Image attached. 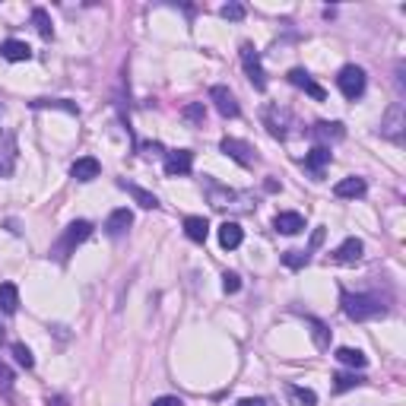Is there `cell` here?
<instances>
[{
    "label": "cell",
    "instance_id": "836d02e7",
    "mask_svg": "<svg viewBox=\"0 0 406 406\" xmlns=\"http://www.w3.org/2000/svg\"><path fill=\"white\" fill-rule=\"evenodd\" d=\"M219 16H222V19H232V23H238V19H245V7H241V3H226V7L219 10Z\"/></svg>",
    "mask_w": 406,
    "mask_h": 406
},
{
    "label": "cell",
    "instance_id": "d6986e66",
    "mask_svg": "<svg viewBox=\"0 0 406 406\" xmlns=\"http://www.w3.org/2000/svg\"><path fill=\"white\" fill-rule=\"evenodd\" d=\"M330 156H333L330 146H315V150L305 156V168H308L315 178H321V175H324V166L330 162Z\"/></svg>",
    "mask_w": 406,
    "mask_h": 406
},
{
    "label": "cell",
    "instance_id": "8fae6325",
    "mask_svg": "<svg viewBox=\"0 0 406 406\" xmlns=\"http://www.w3.org/2000/svg\"><path fill=\"white\" fill-rule=\"evenodd\" d=\"M191 168H194V152L191 150H172L166 156V175H191Z\"/></svg>",
    "mask_w": 406,
    "mask_h": 406
},
{
    "label": "cell",
    "instance_id": "5bb4252c",
    "mask_svg": "<svg viewBox=\"0 0 406 406\" xmlns=\"http://www.w3.org/2000/svg\"><path fill=\"white\" fill-rule=\"evenodd\" d=\"M0 58L10 60V64H23V60L32 58V48L26 45V42H19V38H7V42L0 45Z\"/></svg>",
    "mask_w": 406,
    "mask_h": 406
},
{
    "label": "cell",
    "instance_id": "60d3db41",
    "mask_svg": "<svg viewBox=\"0 0 406 406\" xmlns=\"http://www.w3.org/2000/svg\"><path fill=\"white\" fill-rule=\"evenodd\" d=\"M3 333H7V327H3V321H0V339H3Z\"/></svg>",
    "mask_w": 406,
    "mask_h": 406
},
{
    "label": "cell",
    "instance_id": "9a60e30c",
    "mask_svg": "<svg viewBox=\"0 0 406 406\" xmlns=\"http://www.w3.org/2000/svg\"><path fill=\"white\" fill-rule=\"evenodd\" d=\"M362 254H365V245H362L359 238H346L337 251H333L330 257H333L337 263H359V261H362Z\"/></svg>",
    "mask_w": 406,
    "mask_h": 406
},
{
    "label": "cell",
    "instance_id": "8992f818",
    "mask_svg": "<svg viewBox=\"0 0 406 406\" xmlns=\"http://www.w3.org/2000/svg\"><path fill=\"white\" fill-rule=\"evenodd\" d=\"M16 159H19L16 134L13 130H0V178H10L16 172Z\"/></svg>",
    "mask_w": 406,
    "mask_h": 406
},
{
    "label": "cell",
    "instance_id": "9c48e42d",
    "mask_svg": "<svg viewBox=\"0 0 406 406\" xmlns=\"http://www.w3.org/2000/svg\"><path fill=\"white\" fill-rule=\"evenodd\" d=\"M210 102L216 105V112L222 114V118H238V114H241V108H238V102H235V96H232V89H229V86H213V89H210Z\"/></svg>",
    "mask_w": 406,
    "mask_h": 406
},
{
    "label": "cell",
    "instance_id": "44dd1931",
    "mask_svg": "<svg viewBox=\"0 0 406 406\" xmlns=\"http://www.w3.org/2000/svg\"><path fill=\"white\" fill-rule=\"evenodd\" d=\"M184 235H188L191 241H197V245H203L206 235H210V222L203 216H188L184 219Z\"/></svg>",
    "mask_w": 406,
    "mask_h": 406
},
{
    "label": "cell",
    "instance_id": "d4e9b609",
    "mask_svg": "<svg viewBox=\"0 0 406 406\" xmlns=\"http://www.w3.org/2000/svg\"><path fill=\"white\" fill-rule=\"evenodd\" d=\"M286 394H289V403H292V406H317V394H315V391H308V387L289 384Z\"/></svg>",
    "mask_w": 406,
    "mask_h": 406
},
{
    "label": "cell",
    "instance_id": "f546056e",
    "mask_svg": "<svg viewBox=\"0 0 406 406\" xmlns=\"http://www.w3.org/2000/svg\"><path fill=\"white\" fill-rule=\"evenodd\" d=\"M308 261H311L308 251H286L283 254V263H286L289 270H301V267H308Z\"/></svg>",
    "mask_w": 406,
    "mask_h": 406
},
{
    "label": "cell",
    "instance_id": "4fadbf2b",
    "mask_svg": "<svg viewBox=\"0 0 406 406\" xmlns=\"http://www.w3.org/2000/svg\"><path fill=\"white\" fill-rule=\"evenodd\" d=\"M130 226H134V213L121 206V210H114L112 216L105 219V235L108 238H121V235H127Z\"/></svg>",
    "mask_w": 406,
    "mask_h": 406
},
{
    "label": "cell",
    "instance_id": "7402d4cb",
    "mask_svg": "<svg viewBox=\"0 0 406 406\" xmlns=\"http://www.w3.org/2000/svg\"><path fill=\"white\" fill-rule=\"evenodd\" d=\"M0 311L3 315H16L19 311V289L13 283H0Z\"/></svg>",
    "mask_w": 406,
    "mask_h": 406
},
{
    "label": "cell",
    "instance_id": "4dcf8cb0",
    "mask_svg": "<svg viewBox=\"0 0 406 406\" xmlns=\"http://www.w3.org/2000/svg\"><path fill=\"white\" fill-rule=\"evenodd\" d=\"M181 114L188 121H194V124H203V121H206V105H203V102H191V105L181 108Z\"/></svg>",
    "mask_w": 406,
    "mask_h": 406
},
{
    "label": "cell",
    "instance_id": "e0dca14e",
    "mask_svg": "<svg viewBox=\"0 0 406 406\" xmlns=\"http://www.w3.org/2000/svg\"><path fill=\"white\" fill-rule=\"evenodd\" d=\"M98 172H102V166L92 156L76 159L73 166H70V178H76V181H92V178H98Z\"/></svg>",
    "mask_w": 406,
    "mask_h": 406
},
{
    "label": "cell",
    "instance_id": "2e32d148",
    "mask_svg": "<svg viewBox=\"0 0 406 406\" xmlns=\"http://www.w3.org/2000/svg\"><path fill=\"white\" fill-rule=\"evenodd\" d=\"M273 229L283 235H299V232H305V216L301 213H276Z\"/></svg>",
    "mask_w": 406,
    "mask_h": 406
},
{
    "label": "cell",
    "instance_id": "603a6c76",
    "mask_svg": "<svg viewBox=\"0 0 406 406\" xmlns=\"http://www.w3.org/2000/svg\"><path fill=\"white\" fill-rule=\"evenodd\" d=\"M121 188L127 191V194L134 197V200L140 203V206H143V210H156V206H159L156 194H152V191H143V188H140V184H130V181H121Z\"/></svg>",
    "mask_w": 406,
    "mask_h": 406
},
{
    "label": "cell",
    "instance_id": "ffe728a7",
    "mask_svg": "<svg viewBox=\"0 0 406 406\" xmlns=\"http://www.w3.org/2000/svg\"><path fill=\"white\" fill-rule=\"evenodd\" d=\"M241 241H245V232H241L238 222H222V226H219V245L226 251H235Z\"/></svg>",
    "mask_w": 406,
    "mask_h": 406
},
{
    "label": "cell",
    "instance_id": "83f0119b",
    "mask_svg": "<svg viewBox=\"0 0 406 406\" xmlns=\"http://www.w3.org/2000/svg\"><path fill=\"white\" fill-rule=\"evenodd\" d=\"M359 384H365V375H355V371H337V375H333V387H337L339 394L353 391Z\"/></svg>",
    "mask_w": 406,
    "mask_h": 406
},
{
    "label": "cell",
    "instance_id": "5b68a950",
    "mask_svg": "<svg viewBox=\"0 0 406 406\" xmlns=\"http://www.w3.org/2000/svg\"><path fill=\"white\" fill-rule=\"evenodd\" d=\"M403 127H406L403 102H394V105L387 108V114L381 118V136H387L394 143H403Z\"/></svg>",
    "mask_w": 406,
    "mask_h": 406
},
{
    "label": "cell",
    "instance_id": "3957f363",
    "mask_svg": "<svg viewBox=\"0 0 406 406\" xmlns=\"http://www.w3.org/2000/svg\"><path fill=\"white\" fill-rule=\"evenodd\" d=\"M337 86H339V92H343L349 102L362 98V92H365V70L355 67V64H346V67L339 70V76H337Z\"/></svg>",
    "mask_w": 406,
    "mask_h": 406
},
{
    "label": "cell",
    "instance_id": "ac0fdd59",
    "mask_svg": "<svg viewBox=\"0 0 406 406\" xmlns=\"http://www.w3.org/2000/svg\"><path fill=\"white\" fill-rule=\"evenodd\" d=\"M365 191H369V188H365V178H355V175H353V178L339 181L337 188H333V194H337L339 200H355V197H365Z\"/></svg>",
    "mask_w": 406,
    "mask_h": 406
},
{
    "label": "cell",
    "instance_id": "74e56055",
    "mask_svg": "<svg viewBox=\"0 0 406 406\" xmlns=\"http://www.w3.org/2000/svg\"><path fill=\"white\" fill-rule=\"evenodd\" d=\"M321 245H324V229H315V235H311V245H308V254L315 248H321Z\"/></svg>",
    "mask_w": 406,
    "mask_h": 406
},
{
    "label": "cell",
    "instance_id": "f1b7e54d",
    "mask_svg": "<svg viewBox=\"0 0 406 406\" xmlns=\"http://www.w3.org/2000/svg\"><path fill=\"white\" fill-rule=\"evenodd\" d=\"M32 26L38 29V35H42V38H54V26H51V16H48V10H42V7L32 10Z\"/></svg>",
    "mask_w": 406,
    "mask_h": 406
},
{
    "label": "cell",
    "instance_id": "cb8c5ba5",
    "mask_svg": "<svg viewBox=\"0 0 406 406\" xmlns=\"http://www.w3.org/2000/svg\"><path fill=\"white\" fill-rule=\"evenodd\" d=\"M337 359L343 362V365H349V369H365V365H369V355L362 353V349H353V346H339Z\"/></svg>",
    "mask_w": 406,
    "mask_h": 406
},
{
    "label": "cell",
    "instance_id": "d6a6232c",
    "mask_svg": "<svg viewBox=\"0 0 406 406\" xmlns=\"http://www.w3.org/2000/svg\"><path fill=\"white\" fill-rule=\"evenodd\" d=\"M13 369H10L7 362H0V394H10L13 391Z\"/></svg>",
    "mask_w": 406,
    "mask_h": 406
},
{
    "label": "cell",
    "instance_id": "277c9868",
    "mask_svg": "<svg viewBox=\"0 0 406 406\" xmlns=\"http://www.w3.org/2000/svg\"><path fill=\"white\" fill-rule=\"evenodd\" d=\"M289 124H292L289 108H279V105H267V108H263V127L270 130V136L286 140V136H289Z\"/></svg>",
    "mask_w": 406,
    "mask_h": 406
},
{
    "label": "cell",
    "instance_id": "b9f144b4",
    "mask_svg": "<svg viewBox=\"0 0 406 406\" xmlns=\"http://www.w3.org/2000/svg\"><path fill=\"white\" fill-rule=\"evenodd\" d=\"M0 114H3V102H0Z\"/></svg>",
    "mask_w": 406,
    "mask_h": 406
},
{
    "label": "cell",
    "instance_id": "ab89813d",
    "mask_svg": "<svg viewBox=\"0 0 406 406\" xmlns=\"http://www.w3.org/2000/svg\"><path fill=\"white\" fill-rule=\"evenodd\" d=\"M48 406H67V400H64V397H54V400H48Z\"/></svg>",
    "mask_w": 406,
    "mask_h": 406
},
{
    "label": "cell",
    "instance_id": "4316f807",
    "mask_svg": "<svg viewBox=\"0 0 406 406\" xmlns=\"http://www.w3.org/2000/svg\"><path fill=\"white\" fill-rule=\"evenodd\" d=\"M308 327H311V337H315V346L330 349V330H327V324L317 321V317H308Z\"/></svg>",
    "mask_w": 406,
    "mask_h": 406
},
{
    "label": "cell",
    "instance_id": "6da1fadb",
    "mask_svg": "<svg viewBox=\"0 0 406 406\" xmlns=\"http://www.w3.org/2000/svg\"><path fill=\"white\" fill-rule=\"evenodd\" d=\"M343 315L349 321H371V317H384L387 315V305H384L381 295L375 292H343Z\"/></svg>",
    "mask_w": 406,
    "mask_h": 406
},
{
    "label": "cell",
    "instance_id": "f35d334b",
    "mask_svg": "<svg viewBox=\"0 0 406 406\" xmlns=\"http://www.w3.org/2000/svg\"><path fill=\"white\" fill-rule=\"evenodd\" d=\"M143 152H150V156H152V152H162V146H159V143H146Z\"/></svg>",
    "mask_w": 406,
    "mask_h": 406
},
{
    "label": "cell",
    "instance_id": "ba28073f",
    "mask_svg": "<svg viewBox=\"0 0 406 406\" xmlns=\"http://www.w3.org/2000/svg\"><path fill=\"white\" fill-rule=\"evenodd\" d=\"M219 150L226 152L229 159H235L238 166H245V168L257 162V152L251 150V143H245V140H235V136H226V140L219 143Z\"/></svg>",
    "mask_w": 406,
    "mask_h": 406
},
{
    "label": "cell",
    "instance_id": "30bf717a",
    "mask_svg": "<svg viewBox=\"0 0 406 406\" xmlns=\"http://www.w3.org/2000/svg\"><path fill=\"white\" fill-rule=\"evenodd\" d=\"M286 80H289L292 86H299V89H305L311 98H315V102H324V98H327V92H324L321 86L315 83V80H311V73H308V70L295 67V70H289V73H286Z\"/></svg>",
    "mask_w": 406,
    "mask_h": 406
},
{
    "label": "cell",
    "instance_id": "e575fe53",
    "mask_svg": "<svg viewBox=\"0 0 406 406\" xmlns=\"http://www.w3.org/2000/svg\"><path fill=\"white\" fill-rule=\"evenodd\" d=\"M222 289H226L229 295H235L241 289V276L238 273H226V276H222Z\"/></svg>",
    "mask_w": 406,
    "mask_h": 406
},
{
    "label": "cell",
    "instance_id": "8d00e7d4",
    "mask_svg": "<svg viewBox=\"0 0 406 406\" xmlns=\"http://www.w3.org/2000/svg\"><path fill=\"white\" fill-rule=\"evenodd\" d=\"M152 406H184V403H181V397H172V394H168V397H156Z\"/></svg>",
    "mask_w": 406,
    "mask_h": 406
},
{
    "label": "cell",
    "instance_id": "7a4b0ae2",
    "mask_svg": "<svg viewBox=\"0 0 406 406\" xmlns=\"http://www.w3.org/2000/svg\"><path fill=\"white\" fill-rule=\"evenodd\" d=\"M89 235H92V222H89V219H76V222H70V226L64 229V235L54 241L51 257H54L58 263H67L70 254H73V251L80 248V245H83Z\"/></svg>",
    "mask_w": 406,
    "mask_h": 406
},
{
    "label": "cell",
    "instance_id": "52a82bcc",
    "mask_svg": "<svg viewBox=\"0 0 406 406\" xmlns=\"http://www.w3.org/2000/svg\"><path fill=\"white\" fill-rule=\"evenodd\" d=\"M241 67H245V73H248L251 86L254 89H267V73H263V64H261V54L254 51L251 45H241Z\"/></svg>",
    "mask_w": 406,
    "mask_h": 406
},
{
    "label": "cell",
    "instance_id": "d590c367",
    "mask_svg": "<svg viewBox=\"0 0 406 406\" xmlns=\"http://www.w3.org/2000/svg\"><path fill=\"white\" fill-rule=\"evenodd\" d=\"M238 406H273L267 397H245V400H238Z\"/></svg>",
    "mask_w": 406,
    "mask_h": 406
},
{
    "label": "cell",
    "instance_id": "7c38bea8",
    "mask_svg": "<svg viewBox=\"0 0 406 406\" xmlns=\"http://www.w3.org/2000/svg\"><path fill=\"white\" fill-rule=\"evenodd\" d=\"M311 140H321V143H330V140H343L346 136V127L339 121H317L315 127L308 130Z\"/></svg>",
    "mask_w": 406,
    "mask_h": 406
},
{
    "label": "cell",
    "instance_id": "1f68e13d",
    "mask_svg": "<svg viewBox=\"0 0 406 406\" xmlns=\"http://www.w3.org/2000/svg\"><path fill=\"white\" fill-rule=\"evenodd\" d=\"M13 355H16V362H19L23 369H32V365H35V359H32V353H29L26 343H13Z\"/></svg>",
    "mask_w": 406,
    "mask_h": 406
},
{
    "label": "cell",
    "instance_id": "484cf974",
    "mask_svg": "<svg viewBox=\"0 0 406 406\" xmlns=\"http://www.w3.org/2000/svg\"><path fill=\"white\" fill-rule=\"evenodd\" d=\"M206 191H210V203L216 206V210H222V206H229V203L235 200V191H229V188H219L216 181H206Z\"/></svg>",
    "mask_w": 406,
    "mask_h": 406
}]
</instances>
